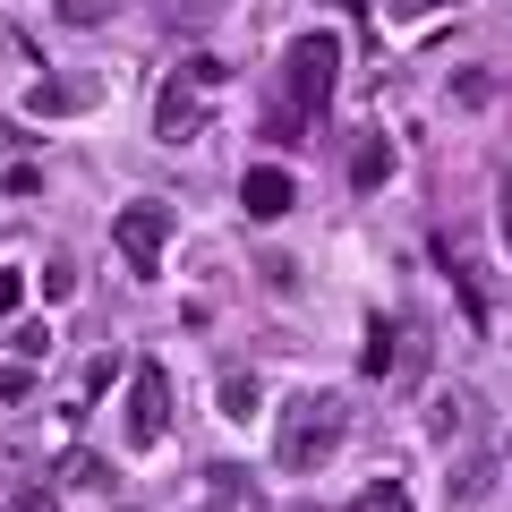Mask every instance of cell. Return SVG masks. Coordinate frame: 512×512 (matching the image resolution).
Wrapping results in <instances>:
<instances>
[{
    "label": "cell",
    "mask_w": 512,
    "mask_h": 512,
    "mask_svg": "<svg viewBox=\"0 0 512 512\" xmlns=\"http://www.w3.org/2000/svg\"><path fill=\"white\" fill-rule=\"evenodd\" d=\"M333 77H342V43H333L325 26H316V35H291V52H282V94H274V111H265V137H274V146H299V128L333 103Z\"/></svg>",
    "instance_id": "obj_1"
},
{
    "label": "cell",
    "mask_w": 512,
    "mask_h": 512,
    "mask_svg": "<svg viewBox=\"0 0 512 512\" xmlns=\"http://www.w3.org/2000/svg\"><path fill=\"white\" fill-rule=\"evenodd\" d=\"M342 436H350V410L333 402V393H291L282 419H274V461L291 478H308V470H325V461L342 453Z\"/></svg>",
    "instance_id": "obj_2"
},
{
    "label": "cell",
    "mask_w": 512,
    "mask_h": 512,
    "mask_svg": "<svg viewBox=\"0 0 512 512\" xmlns=\"http://www.w3.org/2000/svg\"><path fill=\"white\" fill-rule=\"evenodd\" d=\"M111 248H120V265H128L137 282H154V274H163V248H171V205H163V197L120 205V222H111Z\"/></svg>",
    "instance_id": "obj_3"
},
{
    "label": "cell",
    "mask_w": 512,
    "mask_h": 512,
    "mask_svg": "<svg viewBox=\"0 0 512 512\" xmlns=\"http://www.w3.org/2000/svg\"><path fill=\"white\" fill-rule=\"evenodd\" d=\"M120 427H128V453H146V444L171 436V376H163V359H137V367H128Z\"/></svg>",
    "instance_id": "obj_4"
},
{
    "label": "cell",
    "mask_w": 512,
    "mask_h": 512,
    "mask_svg": "<svg viewBox=\"0 0 512 512\" xmlns=\"http://www.w3.org/2000/svg\"><path fill=\"white\" fill-rule=\"evenodd\" d=\"M222 77V60H180V69H171V86H163V111H154V137H171V146H180L188 137V111L205 103V86H214Z\"/></svg>",
    "instance_id": "obj_5"
},
{
    "label": "cell",
    "mask_w": 512,
    "mask_h": 512,
    "mask_svg": "<svg viewBox=\"0 0 512 512\" xmlns=\"http://www.w3.org/2000/svg\"><path fill=\"white\" fill-rule=\"evenodd\" d=\"M239 205H248L256 222H282V214H291V205H299V180H291V171H282V163H256L248 180H239Z\"/></svg>",
    "instance_id": "obj_6"
},
{
    "label": "cell",
    "mask_w": 512,
    "mask_h": 512,
    "mask_svg": "<svg viewBox=\"0 0 512 512\" xmlns=\"http://www.w3.org/2000/svg\"><path fill=\"white\" fill-rule=\"evenodd\" d=\"M86 103H94L86 77H43V86L26 94V111H35V120H60V111H86Z\"/></svg>",
    "instance_id": "obj_7"
},
{
    "label": "cell",
    "mask_w": 512,
    "mask_h": 512,
    "mask_svg": "<svg viewBox=\"0 0 512 512\" xmlns=\"http://www.w3.org/2000/svg\"><path fill=\"white\" fill-rule=\"evenodd\" d=\"M384 180H393V137H359V146H350V188L367 197V188H384Z\"/></svg>",
    "instance_id": "obj_8"
},
{
    "label": "cell",
    "mask_w": 512,
    "mask_h": 512,
    "mask_svg": "<svg viewBox=\"0 0 512 512\" xmlns=\"http://www.w3.org/2000/svg\"><path fill=\"white\" fill-rule=\"evenodd\" d=\"M205 512H248V470L214 461V470H205Z\"/></svg>",
    "instance_id": "obj_9"
},
{
    "label": "cell",
    "mask_w": 512,
    "mask_h": 512,
    "mask_svg": "<svg viewBox=\"0 0 512 512\" xmlns=\"http://www.w3.org/2000/svg\"><path fill=\"white\" fill-rule=\"evenodd\" d=\"M222 419H256V376H248V367L222 376Z\"/></svg>",
    "instance_id": "obj_10"
},
{
    "label": "cell",
    "mask_w": 512,
    "mask_h": 512,
    "mask_svg": "<svg viewBox=\"0 0 512 512\" xmlns=\"http://www.w3.org/2000/svg\"><path fill=\"white\" fill-rule=\"evenodd\" d=\"M444 495H453V504H478V495H487V461H461V470L444 478Z\"/></svg>",
    "instance_id": "obj_11"
},
{
    "label": "cell",
    "mask_w": 512,
    "mask_h": 512,
    "mask_svg": "<svg viewBox=\"0 0 512 512\" xmlns=\"http://www.w3.org/2000/svg\"><path fill=\"white\" fill-rule=\"evenodd\" d=\"M77 291V265H69V256H60V265H43V299H69Z\"/></svg>",
    "instance_id": "obj_12"
},
{
    "label": "cell",
    "mask_w": 512,
    "mask_h": 512,
    "mask_svg": "<svg viewBox=\"0 0 512 512\" xmlns=\"http://www.w3.org/2000/svg\"><path fill=\"white\" fill-rule=\"evenodd\" d=\"M384 367H393V325L367 333V376H384Z\"/></svg>",
    "instance_id": "obj_13"
},
{
    "label": "cell",
    "mask_w": 512,
    "mask_h": 512,
    "mask_svg": "<svg viewBox=\"0 0 512 512\" xmlns=\"http://www.w3.org/2000/svg\"><path fill=\"white\" fill-rule=\"evenodd\" d=\"M9 512H60V504H52V487H18V495H9Z\"/></svg>",
    "instance_id": "obj_14"
},
{
    "label": "cell",
    "mask_w": 512,
    "mask_h": 512,
    "mask_svg": "<svg viewBox=\"0 0 512 512\" xmlns=\"http://www.w3.org/2000/svg\"><path fill=\"white\" fill-rule=\"evenodd\" d=\"M495 222H504V248H512V171L495 180Z\"/></svg>",
    "instance_id": "obj_15"
},
{
    "label": "cell",
    "mask_w": 512,
    "mask_h": 512,
    "mask_svg": "<svg viewBox=\"0 0 512 512\" xmlns=\"http://www.w3.org/2000/svg\"><path fill=\"white\" fill-rule=\"evenodd\" d=\"M18 299H26V282H18V274H0V325L18 316Z\"/></svg>",
    "instance_id": "obj_16"
},
{
    "label": "cell",
    "mask_w": 512,
    "mask_h": 512,
    "mask_svg": "<svg viewBox=\"0 0 512 512\" xmlns=\"http://www.w3.org/2000/svg\"><path fill=\"white\" fill-rule=\"evenodd\" d=\"M393 504H402V487H367L359 495V512H393Z\"/></svg>",
    "instance_id": "obj_17"
},
{
    "label": "cell",
    "mask_w": 512,
    "mask_h": 512,
    "mask_svg": "<svg viewBox=\"0 0 512 512\" xmlns=\"http://www.w3.org/2000/svg\"><path fill=\"white\" fill-rule=\"evenodd\" d=\"M393 9H402V18H410V9H427V0H393Z\"/></svg>",
    "instance_id": "obj_18"
}]
</instances>
